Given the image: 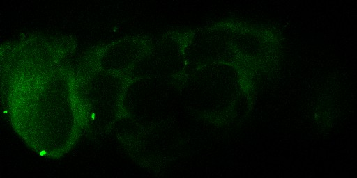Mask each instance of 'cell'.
Here are the masks:
<instances>
[{"instance_id":"1","label":"cell","mask_w":357,"mask_h":178,"mask_svg":"<svg viewBox=\"0 0 357 178\" xmlns=\"http://www.w3.org/2000/svg\"><path fill=\"white\" fill-rule=\"evenodd\" d=\"M15 56L16 58L12 56L10 60L6 58L10 62H6L8 112L10 115L23 111L18 118H27L24 124H29L26 129L32 130L30 135H38L35 150L40 134V139L44 140V155L45 139L50 140V146L52 141L56 146V139L66 140L65 134L69 137L67 131L70 129L80 135L87 128V115L79 95L77 72L56 88L65 79L60 78L70 66L64 59L61 63L63 56L58 61L54 58L53 61L47 57L45 60L39 55L22 56L17 51Z\"/></svg>"}]
</instances>
